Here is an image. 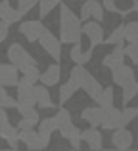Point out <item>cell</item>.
Segmentation results:
<instances>
[{
  "instance_id": "cell-1",
  "label": "cell",
  "mask_w": 138,
  "mask_h": 151,
  "mask_svg": "<svg viewBox=\"0 0 138 151\" xmlns=\"http://www.w3.org/2000/svg\"><path fill=\"white\" fill-rule=\"evenodd\" d=\"M82 23L79 15L67 6L60 2V42L61 44H81Z\"/></svg>"
},
{
  "instance_id": "cell-2",
  "label": "cell",
  "mask_w": 138,
  "mask_h": 151,
  "mask_svg": "<svg viewBox=\"0 0 138 151\" xmlns=\"http://www.w3.org/2000/svg\"><path fill=\"white\" fill-rule=\"evenodd\" d=\"M69 78L79 86V90H85L86 96L92 98L94 101H98V98H100V94H102V90H104V86L100 84V81H98V78L94 77V75L90 73L88 69L75 65L73 69H71V73H69Z\"/></svg>"
},
{
  "instance_id": "cell-3",
  "label": "cell",
  "mask_w": 138,
  "mask_h": 151,
  "mask_svg": "<svg viewBox=\"0 0 138 151\" xmlns=\"http://www.w3.org/2000/svg\"><path fill=\"white\" fill-rule=\"evenodd\" d=\"M6 58L10 61V65H14L19 73H25L31 67H37V59L23 48L19 42H12L6 50Z\"/></svg>"
},
{
  "instance_id": "cell-4",
  "label": "cell",
  "mask_w": 138,
  "mask_h": 151,
  "mask_svg": "<svg viewBox=\"0 0 138 151\" xmlns=\"http://www.w3.org/2000/svg\"><path fill=\"white\" fill-rule=\"evenodd\" d=\"M17 140L29 151H42L50 145V138L40 136V134L35 132V130H25V132H19L17 130Z\"/></svg>"
},
{
  "instance_id": "cell-5",
  "label": "cell",
  "mask_w": 138,
  "mask_h": 151,
  "mask_svg": "<svg viewBox=\"0 0 138 151\" xmlns=\"http://www.w3.org/2000/svg\"><path fill=\"white\" fill-rule=\"evenodd\" d=\"M38 44H40V48L44 50L54 61H60L61 59V42H60L58 37H54V33L50 29H46L44 33H42V37L38 38Z\"/></svg>"
},
{
  "instance_id": "cell-6",
  "label": "cell",
  "mask_w": 138,
  "mask_h": 151,
  "mask_svg": "<svg viewBox=\"0 0 138 151\" xmlns=\"http://www.w3.org/2000/svg\"><path fill=\"white\" fill-rule=\"evenodd\" d=\"M48 29L44 27V23L38 21V19H29V21L19 23V35L25 37V40L29 42H38V38L42 37V33Z\"/></svg>"
},
{
  "instance_id": "cell-7",
  "label": "cell",
  "mask_w": 138,
  "mask_h": 151,
  "mask_svg": "<svg viewBox=\"0 0 138 151\" xmlns=\"http://www.w3.org/2000/svg\"><path fill=\"white\" fill-rule=\"evenodd\" d=\"M100 126L104 130H111V132L123 128V122H121V109H117V107H108V109H102Z\"/></svg>"
},
{
  "instance_id": "cell-8",
  "label": "cell",
  "mask_w": 138,
  "mask_h": 151,
  "mask_svg": "<svg viewBox=\"0 0 138 151\" xmlns=\"http://www.w3.org/2000/svg\"><path fill=\"white\" fill-rule=\"evenodd\" d=\"M82 33L86 35V38L90 40V48H96V46L104 44L105 37H104V27L96 21H88V23H82Z\"/></svg>"
},
{
  "instance_id": "cell-9",
  "label": "cell",
  "mask_w": 138,
  "mask_h": 151,
  "mask_svg": "<svg viewBox=\"0 0 138 151\" xmlns=\"http://www.w3.org/2000/svg\"><path fill=\"white\" fill-rule=\"evenodd\" d=\"M19 84V71L10 63H0V88H12Z\"/></svg>"
},
{
  "instance_id": "cell-10",
  "label": "cell",
  "mask_w": 138,
  "mask_h": 151,
  "mask_svg": "<svg viewBox=\"0 0 138 151\" xmlns=\"http://www.w3.org/2000/svg\"><path fill=\"white\" fill-rule=\"evenodd\" d=\"M134 142V136L129 128H119L111 134V144H113V149L117 151H129Z\"/></svg>"
},
{
  "instance_id": "cell-11",
  "label": "cell",
  "mask_w": 138,
  "mask_h": 151,
  "mask_svg": "<svg viewBox=\"0 0 138 151\" xmlns=\"http://www.w3.org/2000/svg\"><path fill=\"white\" fill-rule=\"evenodd\" d=\"M81 142L88 145L90 151H102L104 149V136L98 128H86L81 132Z\"/></svg>"
},
{
  "instance_id": "cell-12",
  "label": "cell",
  "mask_w": 138,
  "mask_h": 151,
  "mask_svg": "<svg viewBox=\"0 0 138 151\" xmlns=\"http://www.w3.org/2000/svg\"><path fill=\"white\" fill-rule=\"evenodd\" d=\"M60 81H61V67L58 65V63H52V65H48V67H46V69L40 73V78H38L40 86H44V88L60 84Z\"/></svg>"
},
{
  "instance_id": "cell-13",
  "label": "cell",
  "mask_w": 138,
  "mask_h": 151,
  "mask_svg": "<svg viewBox=\"0 0 138 151\" xmlns=\"http://www.w3.org/2000/svg\"><path fill=\"white\" fill-rule=\"evenodd\" d=\"M102 65L105 67V69H109L113 73V71H117L119 67L125 65V52H123V46H115L113 52H109L108 55H105L104 59H102Z\"/></svg>"
},
{
  "instance_id": "cell-14",
  "label": "cell",
  "mask_w": 138,
  "mask_h": 151,
  "mask_svg": "<svg viewBox=\"0 0 138 151\" xmlns=\"http://www.w3.org/2000/svg\"><path fill=\"white\" fill-rule=\"evenodd\" d=\"M111 81L115 82L117 86L125 88V86H129V84H132V82H136V78H134V69H132L131 65L119 67L117 71H113V73H111Z\"/></svg>"
},
{
  "instance_id": "cell-15",
  "label": "cell",
  "mask_w": 138,
  "mask_h": 151,
  "mask_svg": "<svg viewBox=\"0 0 138 151\" xmlns=\"http://www.w3.org/2000/svg\"><path fill=\"white\" fill-rule=\"evenodd\" d=\"M92 54H94V50H92V48L82 50V48H81V44H75V46H71L69 58H71V61H73L75 65L85 67L86 63H90V61H92Z\"/></svg>"
},
{
  "instance_id": "cell-16",
  "label": "cell",
  "mask_w": 138,
  "mask_h": 151,
  "mask_svg": "<svg viewBox=\"0 0 138 151\" xmlns=\"http://www.w3.org/2000/svg\"><path fill=\"white\" fill-rule=\"evenodd\" d=\"M17 107H35L37 98H35V86H17Z\"/></svg>"
},
{
  "instance_id": "cell-17",
  "label": "cell",
  "mask_w": 138,
  "mask_h": 151,
  "mask_svg": "<svg viewBox=\"0 0 138 151\" xmlns=\"http://www.w3.org/2000/svg\"><path fill=\"white\" fill-rule=\"evenodd\" d=\"M19 19H21V15L17 14V10H15L8 0L0 2V21L6 23V25H14V23H17Z\"/></svg>"
},
{
  "instance_id": "cell-18",
  "label": "cell",
  "mask_w": 138,
  "mask_h": 151,
  "mask_svg": "<svg viewBox=\"0 0 138 151\" xmlns=\"http://www.w3.org/2000/svg\"><path fill=\"white\" fill-rule=\"evenodd\" d=\"M81 119L90 124V128H98L102 121V109L100 107H85L81 111Z\"/></svg>"
},
{
  "instance_id": "cell-19",
  "label": "cell",
  "mask_w": 138,
  "mask_h": 151,
  "mask_svg": "<svg viewBox=\"0 0 138 151\" xmlns=\"http://www.w3.org/2000/svg\"><path fill=\"white\" fill-rule=\"evenodd\" d=\"M0 138L8 144L10 149H17L19 140H17V128H15V126H12V124L0 126Z\"/></svg>"
},
{
  "instance_id": "cell-20",
  "label": "cell",
  "mask_w": 138,
  "mask_h": 151,
  "mask_svg": "<svg viewBox=\"0 0 138 151\" xmlns=\"http://www.w3.org/2000/svg\"><path fill=\"white\" fill-rule=\"evenodd\" d=\"M35 98H37V105L40 107V109H54V101L52 98H50V92L48 88H44V86H35Z\"/></svg>"
},
{
  "instance_id": "cell-21",
  "label": "cell",
  "mask_w": 138,
  "mask_h": 151,
  "mask_svg": "<svg viewBox=\"0 0 138 151\" xmlns=\"http://www.w3.org/2000/svg\"><path fill=\"white\" fill-rule=\"evenodd\" d=\"M104 44H108V46H123L125 44V23L117 25L109 33V37L104 40Z\"/></svg>"
},
{
  "instance_id": "cell-22",
  "label": "cell",
  "mask_w": 138,
  "mask_h": 151,
  "mask_svg": "<svg viewBox=\"0 0 138 151\" xmlns=\"http://www.w3.org/2000/svg\"><path fill=\"white\" fill-rule=\"evenodd\" d=\"M54 132H58V121L54 117H48V119H40L38 122V134L44 138H50Z\"/></svg>"
},
{
  "instance_id": "cell-23",
  "label": "cell",
  "mask_w": 138,
  "mask_h": 151,
  "mask_svg": "<svg viewBox=\"0 0 138 151\" xmlns=\"http://www.w3.org/2000/svg\"><path fill=\"white\" fill-rule=\"evenodd\" d=\"M77 90H79V86L75 84L71 78H69L67 82H64V84L60 86V105H65V103H67L71 98L75 96V92H77Z\"/></svg>"
},
{
  "instance_id": "cell-24",
  "label": "cell",
  "mask_w": 138,
  "mask_h": 151,
  "mask_svg": "<svg viewBox=\"0 0 138 151\" xmlns=\"http://www.w3.org/2000/svg\"><path fill=\"white\" fill-rule=\"evenodd\" d=\"M54 8H60V0H38V21L48 17Z\"/></svg>"
},
{
  "instance_id": "cell-25",
  "label": "cell",
  "mask_w": 138,
  "mask_h": 151,
  "mask_svg": "<svg viewBox=\"0 0 138 151\" xmlns=\"http://www.w3.org/2000/svg\"><path fill=\"white\" fill-rule=\"evenodd\" d=\"M113 100H115V92H113L111 86H105L104 90H102L100 98H98V107L100 109H108V107H113Z\"/></svg>"
},
{
  "instance_id": "cell-26",
  "label": "cell",
  "mask_w": 138,
  "mask_h": 151,
  "mask_svg": "<svg viewBox=\"0 0 138 151\" xmlns=\"http://www.w3.org/2000/svg\"><path fill=\"white\" fill-rule=\"evenodd\" d=\"M54 119L58 121V130L73 124V117H71L69 109H65V107H60V109L56 111V115H54Z\"/></svg>"
},
{
  "instance_id": "cell-27",
  "label": "cell",
  "mask_w": 138,
  "mask_h": 151,
  "mask_svg": "<svg viewBox=\"0 0 138 151\" xmlns=\"http://www.w3.org/2000/svg\"><path fill=\"white\" fill-rule=\"evenodd\" d=\"M17 113L21 115V119L33 122V124H38L40 122V117H38V109L35 107H17Z\"/></svg>"
},
{
  "instance_id": "cell-28",
  "label": "cell",
  "mask_w": 138,
  "mask_h": 151,
  "mask_svg": "<svg viewBox=\"0 0 138 151\" xmlns=\"http://www.w3.org/2000/svg\"><path fill=\"white\" fill-rule=\"evenodd\" d=\"M0 109L2 111H10V109H17V101L8 94V90L0 88Z\"/></svg>"
},
{
  "instance_id": "cell-29",
  "label": "cell",
  "mask_w": 138,
  "mask_h": 151,
  "mask_svg": "<svg viewBox=\"0 0 138 151\" xmlns=\"http://www.w3.org/2000/svg\"><path fill=\"white\" fill-rule=\"evenodd\" d=\"M64 140H67L69 145H71V149L77 151L79 147H81V130H79L77 126H73V128H71L69 132L64 136Z\"/></svg>"
},
{
  "instance_id": "cell-30",
  "label": "cell",
  "mask_w": 138,
  "mask_h": 151,
  "mask_svg": "<svg viewBox=\"0 0 138 151\" xmlns=\"http://www.w3.org/2000/svg\"><path fill=\"white\" fill-rule=\"evenodd\" d=\"M138 117V107H125L121 111V122H123V128H127V124L134 122V119Z\"/></svg>"
},
{
  "instance_id": "cell-31",
  "label": "cell",
  "mask_w": 138,
  "mask_h": 151,
  "mask_svg": "<svg viewBox=\"0 0 138 151\" xmlns=\"http://www.w3.org/2000/svg\"><path fill=\"white\" fill-rule=\"evenodd\" d=\"M136 96H138V82H132V84L125 86V88H123V105L127 107Z\"/></svg>"
},
{
  "instance_id": "cell-32",
  "label": "cell",
  "mask_w": 138,
  "mask_h": 151,
  "mask_svg": "<svg viewBox=\"0 0 138 151\" xmlns=\"http://www.w3.org/2000/svg\"><path fill=\"white\" fill-rule=\"evenodd\" d=\"M79 19H81V23H88L90 19H92V0H86L81 6V10H79Z\"/></svg>"
},
{
  "instance_id": "cell-33",
  "label": "cell",
  "mask_w": 138,
  "mask_h": 151,
  "mask_svg": "<svg viewBox=\"0 0 138 151\" xmlns=\"http://www.w3.org/2000/svg\"><path fill=\"white\" fill-rule=\"evenodd\" d=\"M37 6H38V2H35V0H19L15 10H17V14L23 17V15H27L33 8H37Z\"/></svg>"
},
{
  "instance_id": "cell-34",
  "label": "cell",
  "mask_w": 138,
  "mask_h": 151,
  "mask_svg": "<svg viewBox=\"0 0 138 151\" xmlns=\"http://www.w3.org/2000/svg\"><path fill=\"white\" fill-rule=\"evenodd\" d=\"M125 59H131L132 65H138V44H127L123 46Z\"/></svg>"
},
{
  "instance_id": "cell-35",
  "label": "cell",
  "mask_w": 138,
  "mask_h": 151,
  "mask_svg": "<svg viewBox=\"0 0 138 151\" xmlns=\"http://www.w3.org/2000/svg\"><path fill=\"white\" fill-rule=\"evenodd\" d=\"M104 15H105V12H104V8H102V4L98 2V0H92V19L96 23H100L102 25V21H104Z\"/></svg>"
},
{
  "instance_id": "cell-36",
  "label": "cell",
  "mask_w": 138,
  "mask_h": 151,
  "mask_svg": "<svg viewBox=\"0 0 138 151\" xmlns=\"http://www.w3.org/2000/svg\"><path fill=\"white\" fill-rule=\"evenodd\" d=\"M136 35H138V21L125 23V38L127 37H136Z\"/></svg>"
},
{
  "instance_id": "cell-37",
  "label": "cell",
  "mask_w": 138,
  "mask_h": 151,
  "mask_svg": "<svg viewBox=\"0 0 138 151\" xmlns=\"http://www.w3.org/2000/svg\"><path fill=\"white\" fill-rule=\"evenodd\" d=\"M102 8H104V12H113V14H117V10H119V6H117L113 0H104V2H100Z\"/></svg>"
},
{
  "instance_id": "cell-38",
  "label": "cell",
  "mask_w": 138,
  "mask_h": 151,
  "mask_svg": "<svg viewBox=\"0 0 138 151\" xmlns=\"http://www.w3.org/2000/svg\"><path fill=\"white\" fill-rule=\"evenodd\" d=\"M8 35H10V25H6V23L0 21V44L8 38Z\"/></svg>"
},
{
  "instance_id": "cell-39",
  "label": "cell",
  "mask_w": 138,
  "mask_h": 151,
  "mask_svg": "<svg viewBox=\"0 0 138 151\" xmlns=\"http://www.w3.org/2000/svg\"><path fill=\"white\" fill-rule=\"evenodd\" d=\"M132 12H138V0L131 4V14H132Z\"/></svg>"
},
{
  "instance_id": "cell-40",
  "label": "cell",
  "mask_w": 138,
  "mask_h": 151,
  "mask_svg": "<svg viewBox=\"0 0 138 151\" xmlns=\"http://www.w3.org/2000/svg\"><path fill=\"white\" fill-rule=\"evenodd\" d=\"M0 151H17V149H10V147H6V149H0Z\"/></svg>"
},
{
  "instance_id": "cell-41",
  "label": "cell",
  "mask_w": 138,
  "mask_h": 151,
  "mask_svg": "<svg viewBox=\"0 0 138 151\" xmlns=\"http://www.w3.org/2000/svg\"><path fill=\"white\" fill-rule=\"evenodd\" d=\"M102 151H117V149H102Z\"/></svg>"
},
{
  "instance_id": "cell-42",
  "label": "cell",
  "mask_w": 138,
  "mask_h": 151,
  "mask_svg": "<svg viewBox=\"0 0 138 151\" xmlns=\"http://www.w3.org/2000/svg\"><path fill=\"white\" fill-rule=\"evenodd\" d=\"M129 151H138V149H129Z\"/></svg>"
},
{
  "instance_id": "cell-43",
  "label": "cell",
  "mask_w": 138,
  "mask_h": 151,
  "mask_svg": "<svg viewBox=\"0 0 138 151\" xmlns=\"http://www.w3.org/2000/svg\"><path fill=\"white\" fill-rule=\"evenodd\" d=\"M69 151H73V149H69Z\"/></svg>"
}]
</instances>
